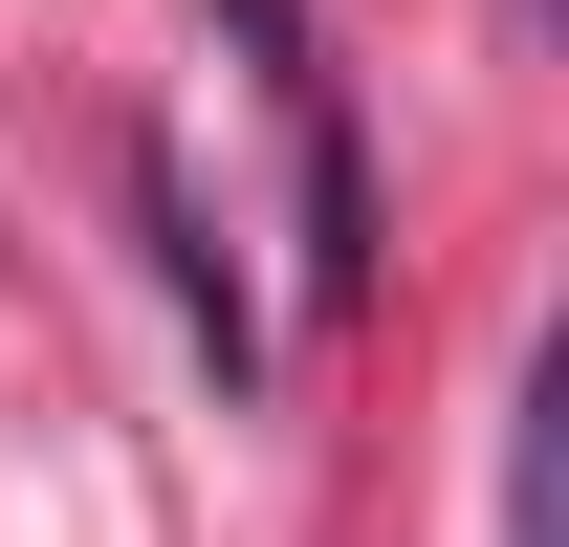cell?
<instances>
[{
  "instance_id": "1",
  "label": "cell",
  "mask_w": 569,
  "mask_h": 547,
  "mask_svg": "<svg viewBox=\"0 0 569 547\" xmlns=\"http://www.w3.org/2000/svg\"><path fill=\"white\" fill-rule=\"evenodd\" d=\"M132 219L176 241V307H198V350H219V395H241V372H263V329H241V263H219V219H198V176H176V153H132Z\"/></svg>"
}]
</instances>
